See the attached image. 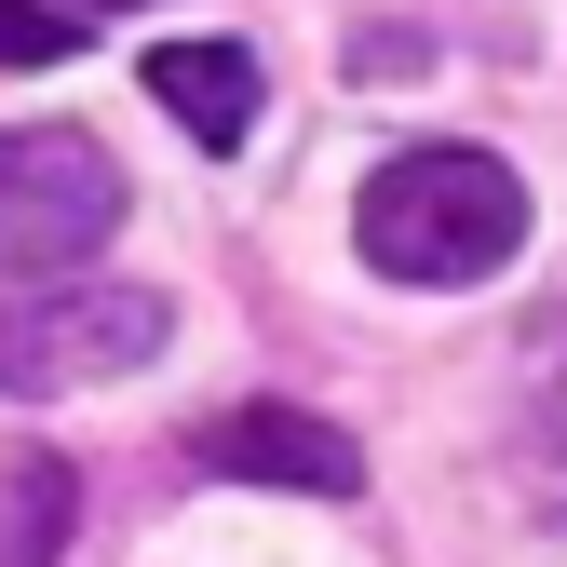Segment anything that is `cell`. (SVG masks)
Returning a JSON list of instances; mask_svg holds the SVG:
<instances>
[{
  "mask_svg": "<svg viewBox=\"0 0 567 567\" xmlns=\"http://www.w3.org/2000/svg\"><path fill=\"white\" fill-rule=\"evenodd\" d=\"M68 14H135V0H68Z\"/></svg>",
  "mask_w": 567,
  "mask_h": 567,
  "instance_id": "cell-9",
  "label": "cell"
},
{
  "mask_svg": "<svg viewBox=\"0 0 567 567\" xmlns=\"http://www.w3.org/2000/svg\"><path fill=\"white\" fill-rule=\"evenodd\" d=\"M122 230V163L82 122H14L0 135V284H68Z\"/></svg>",
  "mask_w": 567,
  "mask_h": 567,
  "instance_id": "cell-3",
  "label": "cell"
},
{
  "mask_svg": "<svg viewBox=\"0 0 567 567\" xmlns=\"http://www.w3.org/2000/svg\"><path fill=\"white\" fill-rule=\"evenodd\" d=\"M351 244H365L379 284H419V298H460V284L514 270L527 244V176L501 150H392L351 203Z\"/></svg>",
  "mask_w": 567,
  "mask_h": 567,
  "instance_id": "cell-1",
  "label": "cell"
},
{
  "mask_svg": "<svg viewBox=\"0 0 567 567\" xmlns=\"http://www.w3.org/2000/svg\"><path fill=\"white\" fill-rule=\"evenodd\" d=\"M514 473H527L540 527H567V311L527 324V365H514Z\"/></svg>",
  "mask_w": 567,
  "mask_h": 567,
  "instance_id": "cell-5",
  "label": "cell"
},
{
  "mask_svg": "<svg viewBox=\"0 0 567 567\" xmlns=\"http://www.w3.org/2000/svg\"><path fill=\"white\" fill-rule=\"evenodd\" d=\"M203 473H230V486H298V501H351V486H365L351 433H338V419H298V405H230V419H203Z\"/></svg>",
  "mask_w": 567,
  "mask_h": 567,
  "instance_id": "cell-4",
  "label": "cell"
},
{
  "mask_svg": "<svg viewBox=\"0 0 567 567\" xmlns=\"http://www.w3.org/2000/svg\"><path fill=\"white\" fill-rule=\"evenodd\" d=\"M150 95L189 122V150H244V135H257V54L244 41H163L150 54Z\"/></svg>",
  "mask_w": 567,
  "mask_h": 567,
  "instance_id": "cell-6",
  "label": "cell"
},
{
  "mask_svg": "<svg viewBox=\"0 0 567 567\" xmlns=\"http://www.w3.org/2000/svg\"><path fill=\"white\" fill-rule=\"evenodd\" d=\"M54 54H82V14L68 0H0V68H54Z\"/></svg>",
  "mask_w": 567,
  "mask_h": 567,
  "instance_id": "cell-8",
  "label": "cell"
},
{
  "mask_svg": "<svg viewBox=\"0 0 567 567\" xmlns=\"http://www.w3.org/2000/svg\"><path fill=\"white\" fill-rule=\"evenodd\" d=\"M176 338L163 284H0V392H82V379H135Z\"/></svg>",
  "mask_w": 567,
  "mask_h": 567,
  "instance_id": "cell-2",
  "label": "cell"
},
{
  "mask_svg": "<svg viewBox=\"0 0 567 567\" xmlns=\"http://www.w3.org/2000/svg\"><path fill=\"white\" fill-rule=\"evenodd\" d=\"M68 514H82L68 460H41V446L0 460V567H54V554H68Z\"/></svg>",
  "mask_w": 567,
  "mask_h": 567,
  "instance_id": "cell-7",
  "label": "cell"
}]
</instances>
